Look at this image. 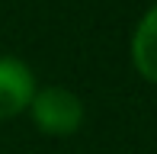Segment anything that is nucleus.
I'll list each match as a JSON object with an SVG mask.
<instances>
[{"mask_svg":"<svg viewBox=\"0 0 157 154\" xmlns=\"http://www.w3.org/2000/svg\"><path fill=\"white\" fill-rule=\"evenodd\" d=\"M32 122L45 135H74L83 125V103L67 87H42L29 103Z\"/></svg>","mask_w":157,"mask_h":154,"instance_id":"obj_1","label":"nucleus"},{"mask_svg":"<svg viewBox=\"0 0 157 154\" xmlns=\"http://www.w3.org/2000/svg\"><path fill=\"white\" fill-rule=\"evenodd\" d=\"M35 96V77L29 64L10 55H0V122L29 109Z\"/></svg>","mask_w":157,"mask_h":154,"instance_id":"obj_2","label":"nucleus"},{"mask_svg":"<svg viewBox=\"0 0 157 154\" xmlns=\"http://www.w3.org/2000/svg\"><path fill=\"white\" fill-rule=\"evenodd\" d=\"M132 61L144 80L157 83V3L141 16L132 36Z\"/></svg>","mask_w":157,"mask_h":154,"instance_id":"obj_3","label":"nucleus"}]
</instances>
